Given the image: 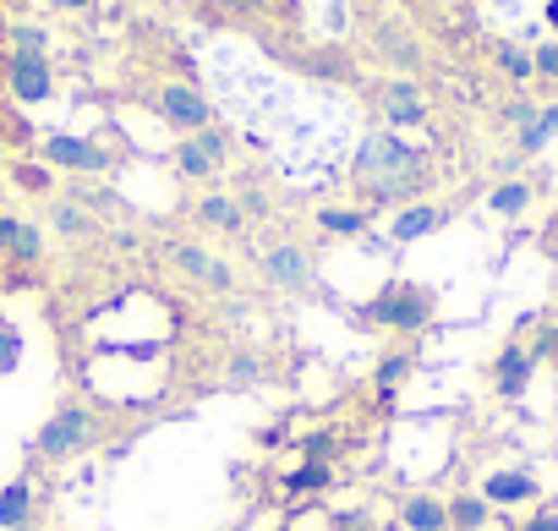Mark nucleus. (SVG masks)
<instances>
[{
	"instance_id": "1",
	"label": "nucleus",
	"mask_w": 558,
	"mask_h": 531,
	"mask_svg": "<svg viewBox=\"0 0 558 531\" xmlns=\"http://www.w3.org/2000/svg\"><path fill=\"white\" fill-rule=\"evenodd\" d=\"M351 176L362 181V192H367L373 203H405V197H416L422 181H427V154L411 148L400 132H373V137L356 148Z\"/></svg>"
},
{
	"instance_id": "2",
	"label": "nucleus",
	"mask_w": 558,
	"mask_h": 531,
	"mask_svg": "<svg viewBox=\"0 0 558 531\" xmlns=\"http://www.w3.org/2000/svg\"><path fill=\"white\" fill-rule=\"evenodd\" d=\"M373 324H384V329H400V335H416V329H427L433 324V313H438V297L427 291V286H411V280H389L367 307H362Z\"/></svg>"
},
{
	"instance_id": "3",
	"label": "nucleus",
	"mask_w": 558,
	"mask_h": 531,
	"mask_svg": "<svg viewBox=\"0 0 558 531\" xmlns=\"http://www.w3.org/2000/svg\"><path fill=\"white\" fill-rule=\"evenodd\" d=\"M88 444H94V411H88V406H61V411L45 422V433L34 438V455L66 460V455L88 449Z\"/></svg>"
},
{
	"instance_id": "4",
	"label": "nucleus",
	"mask_w": 558,
	"mask_h": 531,
	"mask_svg": "<svg viewBox=\"0 0 558 531\" xmlns=\"http://www.w3.org/2000/svg\"><path fill=\"white\" fill-rule=\"evenodd\" d=\"M170 159H175V176H181V181H208V176L225 170V159H230V137H225L219 126H203V132L181 137Z\"/></svg>"
},
{
	"instance_id": "5",
	"label": "nucleus",
	"mask_w": 558,
	"mask_h": 531,
	"mask_svg": "<svg viewBox=\"0 0 558 531\" xmlns=\"http://www.w3.org/2000/svg\"><path fill=\"white\" fill-rule=\"evenodd\" d=\"M154 110L165 116V126H175V132H203L208 121H214V110H208V99L192 88V83H165L159 94H154Z\"/></svg>"
},
{
	"instance_id": "6",
	"label": "nucleus",
	"mask_w": 558,
	"mask_h": 531,
	"mask_svg": "<svg viewBox=\"0 0 558 531\" xmlns=\"http://www.w3.org/2000/svg\"><path fill=\"white\" fill-rule=\"evenodd\" d=\"M257 269H263V280L279 286V291H307V286H313V252L279 241V246H268V252L257 257Z\"/></svg>"
},
{
	"instance_id": "7",
	"label": "nucleus",
	"mask_w": 558,
	"mask_h": 531,
	"mask_svg": "<svg viewBox=\"0 0 558 531\" xmlns=\"http://www.w3.org/2000/svg\"><path fill=\"white\" fill-rule=\"evenodd\" d=\"M7 88H12V99H23V105H45L50 94H56V77H50V61L45 56H7Z\"/></svg>"
},
{
	"instance_id": "8",
	"label": "nucleus",
	"mask_w": 558,
	"mask_h": 531,
	"mask_svg": "<svg viewBox=\"0 0 558 531\" xmlns=\"http://www.w3.org/2000/svg\"><path fill=\"white\" fill-rule=\"evenodd\" d=\"M45 165L99 176V170H110V154H105L99 143H88V137H66V132H56V137H45Z\"/></svg>"
},
{
	"instance_id": "9",
	"label": "nucleus",
	"mask_w": 558,
	"mask_h": 531,
	"mask_svg": "<svg viewBox=\"0 0 558 531\" xmlns=\"http://www.w3.org/2000/svg\"><path fill=\"white\" fill-rule=\"evenodd\" d=\"M170 263H175L181 275H192V280L214 286V291H230V286H235L230 263H225V257H214V252H203V246H192V241H175V246H170Z\"/></svg>"
},
{
	"instance_id": "10",
	"label": "nucleus",
	"mask_w": 558,
	"mask_h": 531,
	"mask_svg": "<svg viewBox=\"0 0 558 531\" xmlns=\"http://www.w3.org/2000/svg\"><path fill=\"white\" fill-rule=\"evenodd\" d=\"M384 121H389V126H422V121H427V99H422V88L405 83V77L384 83Z\"/></svg>"
},
{
	"instance_id": "11",
	"label": "nucleus",
	"mask_w": 558,
	"mask_h": 531,
	"mask_svg": "<svg viewBox=\"0 0 558 531\" xmlns=\"http://www.w3.org/2000/svg\"><path fill=\"white\" fill-rule=\"evenodd\" d=\"M531 373H536V357H531L525 346H504L498 362H493V384H498L504 400H520L525 384H531Z\"/></svg>"
},
{
	"instance_id": "12",
	"label": "nucleus",
	"mask_w": 558,
	"mask_h": 531,
	"mask_svg": "<svg viewBox=\"0 0 558 531\" xmlns=\"http://www.w3.org/2000/svg\"><path fill=\"white\" fill-rule=\"evenodd\" d=\"M536 493H542V482H536L525 466H509V471L482 476V498H487V504H531Z\"/></svg>"
},
{
	"instance_id": "13",
	"label": "nucleus",
	"mask_w": 558,
	"mask_h": 531,
	"mask_svg": "<svg viewBox=\"0 0 558 531\" xmlns=\"http://www.w3.org/2000/svg\"><path fill=\"white\" fill-rule=\"evenodd\" d=\"M449 219V208H438V203H405L400 214H395V225H389V241H422V236H433L438 225Z\"/></svg>"
},
{
	"instance_id": "14",
	"label": "nucleus",
	"mask_w": 558,
	"mask_h": 531,
	"mask_svg": "<svg viewBox=\"0 0 558 531\" xmlns=\"http://www.w3.org/2000/svg\"><path fill=\"white\" fill-rule=\"evenodd\" d=\"M45 236L34 225H23L17 214H0V257H17V263H39Z\"/></svg>"
},
{
	"instance_id": "15",
	"label": "nucleus",
	"mask_w": 558,
	"mask_h": 531,
	"mask_svg": "<svg viewBox=\"0 0 558 531\" xmlns=\"http://www.w3.org/2000/svg\"><path fill=\"white\" fill-rule=\"evenodd\" d=\"M400 526L405 531H449V504L433 498V493H416L400 504Z\"/></svg>"
},
{
	"instance_id": "16",
	"label": "nucleus",
	"mask_w": 558,
	"mask_h": 531,
	"mask_svg": "<svg viewBox=\"0 0 558 531\" xmlns=\"http://www.w3.org/2000/svg\"><path fill=\"white\" fill-rule=\"evenodd\" d=\"M197 219H203L208 230H225V236H241V230H246L241 203H235V197H225V192H208V197L197 203Z\"/></svg>"
},
{
	"instance_id": "17",
	"label": "nucleus",
	"mask_w": 558,
	"mask_h": 531,
	"mask_svg": "<svg viewBox=\"0 0 558 531\" xmlns=\"http://www.w3.org/2000/svg\"><path fill=\"white\" fill-rule=\"evenodd\" d=\"M28 520H34V493H28V482H7V487H0V526L23 531Z\"/></svg>"
},
{
	"instance_id": "18",
	"label": "nucleus",
	"mask_w": 558,
	"mask_h": 531,
	"mask_svg": "<svg viewBox=\"0 0 558 531\" xmlns=\"http://www.w3.org/2000/svg\"><path fill=\"white\" fill-rule=\"evenodd\" d=\"M329 482H335V471H329L324 460H302L296 471L279 476V487H286V493H324Z\"/></svg>"
},
{
	"instance_id": "19",
	"label": "nucleus",
	"mask_w": 558,
	"mask_h": 531,
	"mask_svg": "<svg viewBox=\"0 0 558 531\" xmlns=\"http://www.w3.org/2000/svg\"><path fill=\"white\" fill-rule=\"evenodd\" d=\"M482 520H487V498H482V493L449 498V526H454V531H482Z\"/></svg>"
},
{
	"instance_id": "20",
	"label": "nucleus",
	"mask_w": 558,
	"mask_h": 531,
	"mask_svg": "<svg viewBox=\"0 0 558 531\" xmlns=\"http://www.w3.org/2000/svg\"><path fill=\"white\" fill-rule=\"evenodd\" d=\"M553 137H558V105L536 110V121H531V126H520V154H536V148H547Z\"/></svg>"
},
{
	"instance_id": "21",
	"label": "nucleus",
	"mask_w": 558,
	"mask_h": 531,
	"mask_svg": "<svg viewBox=\"0 0 558 531\" xmlns=\"http://www.w3.org/2000/svg\"><path fill=\"white\" fill-rule=\"evenodd\" d=\"M487 208H493L498 219H514V214L531 208V186H525V181H504V186L487 197Z\"/></svg>"
},
{
	"instance_id": "22",
	"label": "nucleus",
	"mask_w": 558,
	"mask_h": 531,
	"mask_svg": "<svg viewBox=\"0 0 558 531\" xmlns=\"http://www.w3.org/2000/svg\"><path fill=\"white\" fill-rule=\"evenodd\" d=\"M318 225L329 236H362L367 230V214L362 208H318Z\"/></svg>"
},
{
	"instance_id": "23",
	"label": "nucleus",
	"mask_w": 558,
	"mask_h": 531,
	"mask_svg": "<svg viewBox=\"0 0 558 531\" xmlns=\"http://www.w3.org/2000/svg\"><path fill=\"white\" fill-rule=\"evenodd\" d=\"M378 50H384V56H389V61H395L400 72H411V67L422 61V56H416V45H411L405 34H395V28H384V39H378Z\"/></svg>"
},
{
	"instance_id": "24",
	"label": "nucleus",
	"mask_w": 558,
	"mask_h": 531,
	"mask_svg": "<svg viewBox=\"0 0 558 531\" xmlns=\"http://www.w3.org/2000/svg\"><path fill=\"white\" fill-rule=\"evenodd\" d=\"M50 225H56L61 236H88V230H94V219H88L77 203H56V208H50Z\"/></svg>"
},
{
	"instance_id": "25",
	"label": "nucleus",
	"mask_w": 558,
	"mask_h": 531,
	"mask_svg": "<svg viewBox=\"0 0 558 531\" xmlns=\"http://www.w3.org/2000/svg\"><path fill=\"white\" fill-rule=\"evenodd\" d=\"M498 67H504V72H509L514 83H525V77L536 72V61H531V56H525L520 45H498Z\"/></svg>"
},
{
	"instance_id": "26",
	"label": "nucleus",
	"mask_w": 558,
	"mask_h": 531,
	"mask_svg": "<svg viewBox=\"0 0 558 531\" xmlns=\"http://www.w3.org/2000/svg\"><path fill=\"white\" fill-rule=\"evenodd\" d=\"M405 367H411V357H389V362L378 367V400H384V406L395 400V389H400V378H405Z\"/></svg>"
},
{
	"instance_id": "27",
	"label": "nucleus",
	"mask_w": 558,
	"mask_h": 531,
	"mask_svg": "<svg viewBox=\"0 0 558 531\" xmlns=\"http://www.w3.org/2000/svg\"><path fill=\"white\" fill-rule=\"evenodd\" d=\"M335 449H340V438H335L329 427H313V433L302 438V460H324V466H329V455H335Z\"/></svg>"
},
{
	"instance_id": "28",
	"label": "nucleus",
	"mask_w": 558,
	"mask_h": 531,
	"mask_svg": "<svg viewBox=\"0 0 558 531\" xmlns=\"http://www.w3.org/2000/svg\"><path fill=\"white\" fill-rule=\"evenodd\" d=\"M23 362V335L12 324H0V373H12Z\"/></svg>"
},
{
	"instance_id": "29",
	"label": "nucleus",
	"mask_w": 558,
	"mask_h": 531,
	"mask_svg": "<svg viewBox=\"0 0 558 531\" xmlns=\"http://www.w3.org/2000/svg\"><path fill=\"white\" fill-rule=\"evenodd\" d=\"M45 45H50L45 28H12V50L17 56H45Z\"/></svg>"
},
{
	"instance_id": "30",
	"label": "nucleus",
	"mask_w": 558,
	"mask_h": 531,
	"mask_svg": "<svg viewBox=\"0 0 558 531\" xmlns=\"http://www.w3.org/2000/svg\"><path fill=\"white\" fill-rule=\"evenodd\" d=\"M531 61H536V72H542V77H558V45H542Z\"/></svg>"
},
{
	"instance_id": "31",
	"label": "nucleus",
	"mask_w": 558,
	"mask_h": 531,
	"mask_svg": "<svg viewBox=\"0 0 558 531\" xmlns=\"http://www.w3.org/2000/svg\"><path fill=\"white\" fill-rule=\"evenodd\" d=\"M520 531H558V509H542V515H531Z\"/></svg>"
},
{
	"instance_id": "32",
	"label": "nucleus",
	"mask_w": 558,
	"mask_h": 531,
	"mask_svg": "<svg viewBox=\"0 0 558 531\" xmlns=\"http://www.w3.org/2000/svg\"><path fill=\"white\" fill-rule=\"evenodd\" d=\"M50 7H56V12H88L94 0H50Z\"/></svg>"
},
{
	"instance_id": "33",
	"label": "nucleus",
	"mask_w": 558,
	"mask_h": 531,
	"mask_svg": "<svg viewBox=\"0 0 558 531\" xmlns=\"http://www.w3.org/2000/svg\"><path fill=\"white\" fill-rule=\"evenodd\" d=\"M23 181H28V186H34V192H39V186H50V176H39V170H34V165H23Z\"/></svg>"
},
{
	"instance_id": "34",
	"label": "nucleus",
	"mask_w": 558,
	"mask_h": 531,
	"mask_svg": "<svg viewBox=\"0 0 558 531\" xmlns=\"http://www.w3.org/2000/svg\"><path fill=\"white\" fill-rule=\"evenodd\" d=\"M547 23L558 28V0H547Z\"/></svg>"
},
{
	"instance_id": "35",
	"label": "nucleus",
	"mask_w": 558,
	"mask_h": 531,
	"mask_svg": "<svg viewBox=\"0 0 558 531\" xmlns=\"http://www.w3.org/2000/svg\"><path fill=\"white\" fill-rule=\"evenodd\" d=\"M12 7H17V0H12Z\"/></svg>"
}]
</instances>
